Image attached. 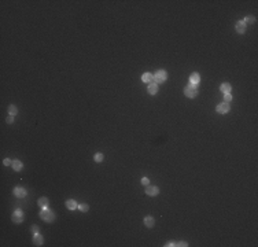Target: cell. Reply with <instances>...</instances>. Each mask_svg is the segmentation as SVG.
<instances>
[{"label": "cell", "mask_w": 258, "mask_h": 247, "mask_svg": "<svg viewBox=\"0 0 258 247\" xmlns=\"http://www.w3.org/2000/svg\"><path fill=\"white\" fill-rule=\"evenodd\" d=\"M40 218L44 220L46 223H52V221L55 220V214L48 207H46V209H41V211H40Z\"/></svg>", "instance_id": "6da1fadb"}, {"label": "cell", "mask_w": 258, "mask_h": 247, "mask_svg": "<svg viewBox=\"0 0 258 247\" xmlns=\"http://www.w3.org/2000/svg\"><path fill=\"white\" fill-rule=\"evenodd\" d=\"M166 78H168V73L165 71V70H158L155 74H154V83L156 84H162L166 81Z\"/></svg>", "instance_id": "7a4b0ae2"}, {"label": "cell", "mask_w": 258, "mask_h": 247, "mask_svg": "<svg viewBox=\"0 0 258 247\" xmlns=\"http://www.w3.org/2000/svg\"><path fill=\"white\" fill-rule=\"evenodd\" d=\"M184 93H185L187 98H195L196 95H198V88H196V85L188 84L187 87L184 88Z\"/></svg>", "instance_id": "3957f363"}, {"label": "cell", "mask_w": 258, "mask_h": 247, "mask_svg": "<svg viewBox=\"0 0 258 247\" xmlns=\"http://www.w3.org/2000/svg\"><path fill=\"white\" fill-rule=\"evenodd\" d=\"M217 113H220V114H227V113H229V104L228 103H221V104H218L217 106Z\"/></svg>", "instance_id": "277c9868"}, {"label": "cell", "mask_w": 258, "mask_h": 247, "mask_svg": "<svg viewBox=\"0 0 258 247\" xmlns=\"http://www.w3.org/2000/svg\"><path fill=\"white\" fill-rule=\"evenodd\" d=\"M146 194L150 195V196H156V195L159 194V188L155 187V185H152V187H147V188H146Z\"/></svg>", "instance_id": "5b68a950"}, {"label": "cell", "mask_w": 258, "mask_h": 247, "mask_svg": "<svg viewBox=\"0 0 258 247\" xmlns=\"http://www.w3.org/2000/svg\"><path fill=\"white\" fill-rule=\"evenodd\" d=\"M11 220H13V223H15V224H21V223L24 221V213H14L13 217H11Z\"/></svg>", "instance_id": "8992f818"}, {"label": "cell", "mask_w": 258, "mask_h": 247, "mask_svg": "<svg viewBox=\"0 0 258 247\" xmlns=\"http://www.w3.org/2000/svg\"><path fill=\"white\" fill-rule=\"evenodd\" d=\"M14 195L16 198H25L26 196V191H25L22 187H15L14 188Z\"/></svg>", "instance_id": "52a82bcc"}, {"label": "cell", "mask_w": 258, "mask_h": 247, "mask_svg": "<svg viewBox=\"0 0 258 247\" xmlns=\"http://www.w3.org/2000/svg\"><path fill=\"white\" fill-rule=\"evenodd\" d=\"M235 29H236L238 33L243 34V33L246 32V23L243 22V21H238V22H236V26H235Z\"/></svg>", "instance_id": "ba28073f"}, {"label": "cell", "mask_w": 258, "mask_h": 247, "mask_svg": "<svg viewBox=\"0 0 258 247\" xmlns=\"http://www.w3.org/2000/svg\"><path fill=\"white\" fill-rule=\"evenodd\" d=\"M199 81H201V76H199V73H192V74H191V77H189V84L198 85V84H199Z\"/></svg>", "instance_id": "9c48e42d"}, {"label": "cell", "mask_w": 258, "mask_h": 247, "mask_svg": "<svg viewBox=\"0 0 258 247\" xmlns=\"http://www.w3.org/2000/svg\"><path fill=\"white\" fill-rule=\"evenodd\" d=\"M141 80H143V83L151 84V83H154V74H151V73H144V74L141 76Z\"/></svg>", "instance_id": "30bf717a"}, {"label": "cell", "mask_w": 258, "mask_h": 247, "mask_svg": "<svg viewBox=\"0 0 258 247\" xmlns=\"http://www.w3.org/2000/svg\"><path fill=\"white\" fill-rule=\"evenodd\" d=\"M43 242H44V239H43V236H41V235L37 233V235H34V236H33V244H34V246H41V244H43Z\"/></svg>", "instance_id": "8fae6325"}, {"label": "cell", "mask_w": 258, "mask_h": 247, "mask_svg": "<svg viewBox=\"0 0 258 247\" xmlns=\"http://www.w3.org/2000/svg\"><path fill=\"white\" fill-rule=\"evenodd\" d=\"M13 169L15 170V172H21L22 170V168H24V165H22V162L21 161H18V159H15V161H13Z\"/></svg>", "instance_id": "7c38bea8"}, {"label": "cell", "mask_w": 258, "mask_h": 247, "mask_svg": "<svg viewBox=\"0 0 258 247\" xmlns=\"http://www.w3.org/2000/svg\"><path fill=\"white\" fill-rule=\"evenodd\" d=\"M66 207L69 209V210H76L78 207L77 202L73 201V199H69V201H66Z\"/></svg>", "instance_id": "4fadbf2b"}, {"label": "cell", "mask_w": 258, "mask_h": 247, "mask_svg": "<svg viewBox=\"0 0 258 247\" xmlns=\"http://www.w3.org/2000/svg\"><path fill=\"white\" fill-rule=\"evenodd\" d=\"M158 92V84L156 83H151L148 84V93L150 95H155Z\"/></svg>", "instance_id": "5bb4252c"}, {"label": "cell", "mask_w": 258, "mask_h": 247, "mask_svg": "<svg viewBox=\"0 0 258 247\" xmlns=\"http://www.w3.org/2000/svg\"><path fill=\"white\" fill-rule=\"evenodd\" d=\"M154 224H155V221H154L152 217H146V218H144V225H146L147 228H152Z\"/></svg>", "instance_id": "9a60e30c"}, {"label": "cell", "mask_w": 258, "mask_h": 247, "mask_svg": "<svg viewBox=\"0 0 258 247\" xmlns=\"http://www.w3.org/2000/svg\"><path fill=\"white\" fill-rule=\"evenodd\" d=\"M37 203H39V206H40L41 209H46V207H48V205H49V202H48V199H47V198H44V196H43V198H40Z\"/></svg>", "instance_id": "2e32d148"}, {"label": "cell", "mask_w": 258, "mask_h": 247, "mask_svg": "<svg viewBox=\"0 0 258 247\" xmlns=\"http://www.w3.org/2000/svg\"><path fill=\"white\" fill-rule=\"evenodd\" d=\"M220 89H221V91H222L224 93H231L232 87H231V84H228V83H224V84L220 87Z\"/></svg>", "instance_id": "e0dca14e"}, {"label": "cell", "mask_w": 258, "mask_h": 247, "mask_svg": "<svg viewBox=\"0 0 258 247\" xmlns=\"http://www.w3.org/2000/svg\"><path fill=\"white\" fill-rule=\"evenodd\" d=\"M8 114H10V116H14V117H15L16 114H18V107H16V106H14V104L8 106Z\"/></svg>", "instance_id": "ac0fdd59"}, {"label": "cell", "mask_w": 258, "mask_h": 247, "mask_svg": "<svg viewBox=\"0 0 258 247\" xmlns=\"http://www.w3.org/2000/svg\"><path fill=\"white\" fill-rule=\"evenodd\" d=\"M77 209L80 210V211H84V213H86V211L89 210V206H88L86 203H81V205H78Z\"/></svg>", "instance_id": "d6986e66"}, {"label": "cell", "mask_w": 258, "mask_h": 247, "mask_svg": "<svg viewBox=\"0 0 258 247\" xmlns=\"http://www.w3.org/2000/svg\"><path fill=\"white\" fill-rule=\"evenodd\" d=\"M103 154H100V153H96V154L94 155V159H95V162H102L103 161Z\"/></svg>", "instance_id": "ffe728a7"}, {"label": "cell", "mask_w": 258, "mask_h": 247, "mask_svg": "<svg viewBox=\"0 0 258 247\" xmlns=\"http://www.w3.org/2000/svg\"><path fill=\"white\" fill-rule=\"evenodd\" d=\"M243 22L244 23H254L255 22V18H254V17H246Z\"/></svg>", "instance_id": "44dd1931"}, {"label": "cell", "mask_w": 258, "mask_h": 247, "mask_svg": "<svg viewBox=\"0 0 258 247\" xmlns=\"http://www.w3.org/2000/svg\"><path fill=\"white\" fill-rule=\"evenodd\" d=\"M224 100H225V103H229V102L232 100V95H231V93H225V96H224Z\"/></svg>", "instance_id": "7402d4cb"}, {"label": "cell", "mask_w": 258, "mask_h": 247, "mask_svg": "<svg viewBox=\"0 0 258 247\" xmlns=\"http://www.w3.org/2000/svg\"><path fill=\"white\" fill-rule=\"evenodd\" d=\"M32 233H33V235H37V233H39V227H37V225H33V227H32Z\"/></svg>", "instance_id": "603a6c76"}, {"label": "cell", "mask_w": 258, "mask_h": 247, "mask_svg": "<svg viewBox=\"0 0 258 247\" xmlns=\"http://www.w3.org/2000/svg\"><path fill=\"white\" fill-rule=\"evenodd\" d=\"M6 121H7V124H14V116H10V114H8Z\"/></svg>", "instance_id": "cb8c5ba5"}, {"label": "cell", "mask_w": 258, "mask_h": 247, "mask_svg": "<svg viewBox=\"0 0 258 247\" xmlns=\"http://www.w3.org/2000/svg\"><path fill=\"white\" fill-rule=\"evenodd\" d=\"M141 183H143L144 185H148L150 184V180L147 177H143V178H141Z\"/></svg>", "instance_id": "d4e9b609"}, {"label": "cell", "mask_w": 258, "mask_h": 247, "mask_svg": "<svg viewBox=\"0 0 258 247\" xmlns=\"http://www.w3.org/2000/svg\"><path fill=\"white\" fill-rule=\"evenodd\" d=\"M176 246H180V247H187L188 244L185 242H179V243H176Z\"/></svg>", "instance_id": "484cf974"}, {"label": "cell", "mask_w": 258, "mask_h": 247, "mask_svg": "<svg viewBox=\"0 0 258 247\" xmlns=\"http://www.w3.org/2000/svg\"><path fill=\"white\" fill-rule=\"evenodd\" d=\"M3 163H4V165H6V166H8V165H13V162H11V161H10V159H8V158H6V159H4V161H3Z\"/></svg>", "instance_id": "4316f807"}, {"label": "cell", "mask_w": 258, "mask_h": 247, "mask_svg": "<svg viewBox=\"0 0 258 247\" xmlns=\"http://www.w3.org/2000/svg\"><path fill=\"white\" fill-rule=\"evenodd\" d=\"M165 246H166V247H173V246H176V243H174V242H169V243H166Z\"/></svg>", "instance_id": "83f0119b"}]
</instances>
